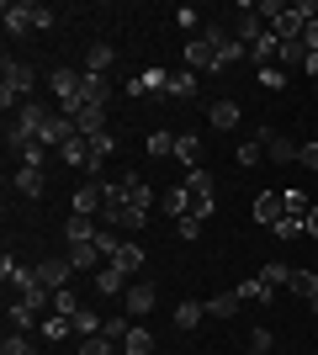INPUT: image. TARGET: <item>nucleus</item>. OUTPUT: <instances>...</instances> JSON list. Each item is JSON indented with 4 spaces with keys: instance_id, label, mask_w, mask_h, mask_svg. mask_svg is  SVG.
<instances>
[{
    "instance_id": "obj_54",
    "label": "nucleus",
    "mask_w": 318,
    "mask_h": 355,
    "mask_svg": "<svg viewBox=\"0 0 318 355\" xmlns=\"http://www.w3.org/2000/svg\"><path fill=\"white\" fill-rule=\"evenodd\" d=\"M175 234H181V239H197L202 234V218H181V223H175Z\"/></svg>"
},
{
    "instance_id": "obj_42",
    "label": "nucleus",
    "mask_w": 318,
    "mask_h": 355,
    "mask_svg": "<svg viewBox=\"0 0 318 355\" xmlns=\"http://www.w3.org/2000/svg\"><path fill=\"white\" fill-rule=\"evenodd\" d=\"M0 355H37V345H32L21 329H11V334H6V345H0Z\"/></svg>"
},
{
    "instance_id": "obj_57",
    "label": "nucleus",
    "mask_w": 318,
    "mask_h": 355,
    "mask_svg": "<svg viewBox=\"0 0 318 355\" xmlns=\"http://www.w3.org/2000/svg\"><path fill=\"white\" fill-rule=\"evenodd\" d=\"M313 186H318V175H313Z\"/></svg>"
},
{
    "instance_id": "obj_13",
    "label": "nucleus",
    "mask_w": 318,
    "mask_h": 355,
    "mask_svg": "<svg viewBox=\"0 0 318 355\" xmlns=\"http://www.w3.org/2000/svg\"><path fill=\"white\" fill-rule=\"evenodd\" d=\"M69 276H75V266H69V260H43V266H37V282H43L48 292H64V286H69Z\"/></svg>"
},
{
    "instance_id": "obj_36",
    "label": "nucleus",
    "mask_w": 318,
    "mask_h": 355,
    "mask_svg": "<svg viewBox=\"0 0 318 355\" xmlns=\"http://www.w3.org/2000/svg\"><path fill=\"white\" fill-rule=\"evenodd\" d=\"M96 254H101V250H96V239H91V244H69V254H64V260H69L75 270H91Z\"/></svg>"
},
{
    "instance_id": "obj_7",
    "label": "nucleus",
    "mask_w": 318,
    "mask_h": 355,
    "mask_svg": "<svg viewBox=\"0 0 318 355\" xmlns=\"http://www.w3.org/2000/svg\"><path fill=\"white\" fill-rule=\"evenodd\" d=\"M202 37H207V43L218 48V64H223V69H228V64H239V59H249V48H244L239 37H233V32H223V27H207Z\"/></svg>"
},
{
    "instance_id": "obj_21",
    "label": "nucleus",
    "mask_w": 318,
    "mask_h": 355,
    "mask_svg": "<svg viewBox=\"0 0 318 355\" xmlns=\"http://www.w3.org/2000/svg\"><path fill=\"white\" fill-rule=\"evenodd\" d=\"M59 159L69 164V170H91V138H69V144L59 148Z\"/></svg>"
},
{
    "instance_id": "obj_18",
    "label": "nucleus",
    "mask_w": 318,
    "mask_h": 355,
    "mask_svg": "<svg viewBox=\"0 0 318 355\" xmlns=\"http://www.w3.org/2000/svg\"><path fill=\"white\" fill-rule=\"evenodd\" d=\"M122 180H127V202H133L138 212H154V207H159V196H154L149 180H138V175H122Z\"/></svg>"
},
{
    "instance_id": "obj_33",
    "label": "nucleus",
    "mask_w": 318,
    "mask_h": 355,
    "mask_svg": "<svg viewBox=\"0 0 318 355\" xmlns=\"http://www.w3.org/2000/svg\"><path fill=\"white\" fill-rule=\"evenodd\" d=\"M69 324H75V340H91V334H101V324H106V318H101V313H91V308H80L75 318H69Z\"/></svg>"
},
{
    "instance_id": "obj_50",
    "label": "nucleus",
    "mask_w": 318,
    "mask_h": 355,
    "mask_svg": "<svg viewBox=\"0 0 318 355\" xmlns=\"http://www.w3.org/2000/svg\"><path fill=\"white\" fill-rule=\"evenodd\" d=\"M271 329H255V334H249V355H271Z\"/></svg>"
},
{
    "instance_id": "obj_1",
    "label": "nucleus",
    "mask_w": 318,
    "mask_h": 355,
    "mask_svg": "<svg viewBox=\"0 0 318 355\" xmlns=\"http://www.w3.org/2000/svg\"><path fill=\"white\" fill-rule=\"evenodd\" d=\"M101 223L106 228H143L149 223V212H138L133 202H127V180H101Z\"/></svg>"
},
{
    "instance_id": "obj_35",
    "label": "nucleus",
    "mask_w": 318,
    "mask_h": 355,
    "mask_svg": "<svg viewBox=\"0 0 318 355\" xmlns=\"http://www.w3.org/2000/svg\"><path fill=\"white\" fill-rule=\"evenodd\" d=\"M37 329H43V340H53V345L75 334V324H69V318H59V313H48V318H43V324H37Z\"/></svg>"
},
{
    "instance_id": "obj_14",
    "label": "nucleus",
    "mask_w": 318,
    "mask_h": 355,
    "mask_svg": "<svg viewBox=\"0 0 318 355\" xmlns=\"http://www.w3.org/2000/svg\"><path fill=\"white\" fill-rule=\"evenodd\" d=\"M175 159L186 164V175H191V170H207V164H202V138L197 133H181V138H175Z\"/></svg>"
},
{
    "instance_id": "obj_23",
    "label": "nucleus",
    "mask_w": 318,
    "mask_h": 355,
    "mask_svg": "<svg viewBox=\"0 0 318 355\" xmlns=\"http://www.w3.org/2000/svg\"><path fill=\"white\" fill-rule=\"evenodd\" d=\"M308 59H313V53H308V43H303V37H292V43H281V59H276V64H281V69H308Z\"/></svg>"
},
{
    "instance_id": "obj_17",
    "label": "nucleus",
    "mask_w": 318,
    "mask_h": 355,
    "mask_svg": "<svg viewBox=\"0 0 318 355\" xmlns=\"http://www.w3.org/2000/svg\"><path fill=\"white\" fill-rule=\"evenodd\" d=\"M112 266H117L122 276L133 282L138 270H143V244H138V239H127V244H122V250H117V260H112Z\"/></svg>"
},
{
    "instance_id": "obj_26",
    "label": "nucleus",
    "mask_w": 318,
    "mask_h": 355,
    "mask_svg": "<svg viewBox=\"0 0 318 355\" xmlns=\"http://www.w3.org/2000/svg\"><path fill=\"white\" fill-rule=\"evenodd\" d=\"M233 292H239V302H271V292H276V286L265 282V276H249V282H239Z\"/></svg>"
},
{
    "instance_id": "obj_4",
    "label": "nucleus",
    "mask_w": 318,
    "mask_h": 355,
    "mask_svg": "<svg viewBox=\"0 0 318 355\" xmlns=\"http://www.w3.org/2000/svg\"><path fill=\"white\" fill-rule=\"evenodd\" d=\"M6 32L11 37H27V32H48L53 27V11L48 6H37V0H6Z\"/></svg>"
},
{
    "instance_id": "obj_25",
    "label": "nucleus",
    "mask_w": 318,
    "mask_h": 355,
    "mask_svg": "<svg viewBox=\"0 0 318 355\" xmlns=\"http://www.w3.org/2000/svg\"><path fill=\"white\" fill-rule=\"evenodd\" d=\"M112 154H117V138H112V133H96L91 138V175L96 180H101V164L112 159Z\"/></svg>"
},
{
    "instance_id": "obj_47",
    "label": "nucleus",
    "mask_w": 318,
    "mask_h": 355,
    "mask_svg": "<svg viewBox=\"0 0 318 355\" xmlns=\"http://www.w3.org/2000/svg\"><path fill=\"white\" fill-rule=\"evenodd\" d=\"M260 85H265V90H287V69H281V64L260 69Z\"/></svg>"
},
{
    "instance_id": "obj_32",
    "label": "nucleus",
    "mask_w": 318,
    "mask_h": 355,
    "mask_svg": "<svg viewBox=\"0 0 318 355\" xmlns=\"http://www.w3.org/2000/svg\"><path fill=\"white\" fill-rule=\"evenodd\" d=\"M207 117H212V128H223V133H228V128H239V106H233V101H212Z\"/></svg>"
},
{
    "instance_id": "obj_15",
    "label": "nucleus",
    "mask_w": 318,
    "mask_h": 355,
    "mask_svg": "<svg viewBox=\"0 0 318 355\" xmlns=\"http://www.w3.org/2000/svg\"><path fill=\"white\" fill-rule=\"evenodd\" d=\"M127 286H133V282H127V276H122V270L112 266V260H106V266L96 270V292H101V297H122Z\"/></svg>"
},
{
    "instance_id": "obj_51",
    "label": "nucleus",
    "mask_w": 318,
    "mask_h": 355,
    "mask_svg": "<svg viewBox=\"0 0 318 355\" xmlns=\"http://www.w3.org/2000/svg\"><path fill=\"white\" fill-rule=\"evenodd\" d=\"M260 276H265L271 286H292V266H265Z\"/></svg>"
},
{
    "instance_id": "obj_34",
    "label": "nucleus",
    "mask_w": 318,
    "mask_h": 355,
    "mask_svg": "<svg viewBox=\"0 0 318 355\" xmlns=\"http://www.w3.org/2000/svg\"><path fill=\"white\" fill-rule=\"evenodd\" d=\"M207 318V302H175V329H197Z\"/></svg>"
},
{
    "instance_id": "obj_27",
    "label": "nucleus",
    "mask_w": 318,
    "mask_h": 355,
    "mask_svg": "<svg viewBox=\"0 0 318 355\" xmlns=\"http://www.w3.org/2000/svg\"><path fill=\"white\" fill-rule=\"evenodd\" d=\"M122 355H154V334L143 324L127 329V340H122Z\"/></svg>"
},
{
    "instance_id": "obj_16",
    "label": "nucleus",
    "mask_w": 318,
    "mask_h": 355,
    "mask_svg": "<svg viewBox=\"0 0 318 355\" xmlns=\"http://www.w3.org/2000/svg\"><path fill=\"white\" fill-rule=\"evenodd\" d=\"M96 234H101V228H96V218H80V212H69V223H64V244H91Z\"/></svg>"
},
{
    "instance_id": "obj_28",
    "label": "nucleus",
    "mask_w": 318,
    "mask_h": 355,
    "mask_svg": "<svg viewBox=\"0 0 318 355\" xmlns=\"http://www.w3.org/2000/svg\"><path fill=\"white\" fill-rule=\"evenodd\" d=\"M249 59H260V69H271V64L281 59V37H276V32H265V37L249 48Z\"/></svg>"
},
{
    "instance_id": "obj_8",
    "label": "nucleus",
    "mask_w": 318,
    "mask_h": 355,
    "mask_svg": "<svg viewBox=\"0 0 318 355\" xmlns=\"http://www.w3.org/2000/svg\"><path fill=\"white\" fill-rule=\"evenodd\" d=\"M112 101V80H106V74H80V96H75V112L80 106H106Z\"/></svg>"
},
{
    "instance_id": "obj_48",
    "label": "nucleus",
    "mask_w": 318,
    "mask_h": 355,
    "mask_svg": "<svg viewBox=\"0 0 318 355\" xmlns=\"http://www.w3.org/2000/svg\"><path fill=\"white\" fill-rule=\"evenodd\" d=\"M6 318H11V329H32V324H37V313H32L27 302H16V308L6 313Z\"/></svg>"
},
{
    "instance_id": "obj_49",
    "label": "nucleus",
    "mask_w": 318,
    "mask_h": 355,
    "mask_svg": "<svg viewBox=\"0 0 318 355\" xmlns=\"http://www.w3.org/2000/svg\"><path fill=\"white\" fill-rule=\"evenodd\" d=\"M255 11H260V21H265V27H271L276 16L287 11V0H255Z\"/></svg>"
},
{
    "instance_id": "obj_9",
    "label": "nucleus",
    "mask_w": 318,
    "mask_h": 355,
    "mask_svg": "<svg viewBox=\"0 0 318 355\" xmlns=\"http://www.w3.org/2000/svg\"><path fill=\"white\" fill-rule=\"evenodd\" d=\"M154 302H159V292H154L149 282H133L127 292H122V313L138 318V324H143V313H154Z\"/></svg>"
},
{
    "instance_id": "obj_19",
    "label": "nucleus",
    "mask_w": 318,
    "mask_h": 355,
    "mask_svg": "<svg viewBox=\"0 0 318 355\" xmlns=\"http://www.w3.org/2000/svg\"><path fill=\"white\" fill-rule=\"evenodd\" d=\"M165 85H170V74L165 69H143V74H133V96H165Z\"/></svg>"
},
{
    "instance_id": "obj_55",
    "label": "nucleus",
    "mask_w": 318,
    "mask_h": 355,
    "mask_svg": "<svg viewBox=\"0 0 318 355\" xmlns=\"http://www.w3.org/2000/svg\"><path fill=\"white\" fill-rule=\"evenodd\" d=\"M303 43H308V53H318V16L308 21V32H303Z\"/></svg>"
},
{
    "instance_id": "obj_46",
    "label": "nucleus",
    "mask_w": 318,
    "mask_h": 355,
    "mask_svg": "<svg viewBox=\"0 0 318 355\" xmlns=\"http://www.w3.org/2000/svg\"><path fill=\"white\" fill-rule=\"evenodd\" d=\"M186 180V191H191V196H212V175H207V170H191V175H181Z\"/></svg>"
},
{
    "instance_id": "obj_10",
    "label": "nucleus",
    "mask_w": 318,
    "mask_h": 355,
    "mask_svg": "<svg viewBox=\"0 0 318 355\" xmlns=\"http://www.w3.org/2000/svg\"><path fill=\"white\" fill-rule=\"evenodd\" d=\"M260 144H265V159L271 164H297V154H303V144L287 133H260Z\"/></svg>"
},
{
    "instance_id": "obj_39",
    "label": "nucleus",
    "mask_w": 318,
    "mask_h": 355,
    "mask_svg": "<svg viewBox=\"0 0 318 355\" xmlns=\"http://www.w3.org/2000/svg\"><path fill=\"white\" fill-rule=\"evenodd\" d=\"M122 244H127V239H122L117 228H106V223H101V234H96V250H101L106 260H117V250H122Z\"/></svg>"
},
{
    "instance_id": "obj_53",
    "label": "nucleus",
    "mask_w": 318,
    "mask_h": 355,
    "mask_svg": "<svg viewBox=\"0 0 318 355\" xmlns=\"http://www.w3.org/2000/svg\"><path fill=\"white\" fill-rule=\"evenodd\" d=\"M297 164H308V170H313V175H318V138H313V144H303V154H297Z\"/></svg>"
},
{
    "instance_id": "obj_2",
    "label": "nucleus",
    "mask_w": 318,
    "mask_h": 355,
    "mask_svg": "<svg viewBox=\"0 0 318 355\" xmlns=\"http://www.w3.org/2000/svg\"><path fill=\"white\" fill-rule=\"evenodd\" d=\"M48 117H53V106H43V101H21V106L11 112V122H6V144H11V148L37 144V138H43V128H48Z\"/></svg>"
},
{
    "instance_id": "obj_56",
    "label": "nucleus",
    "mask_w": 318,
    "mask_h": 355,
    "mask_svg": "<svg viewBox=\"0 0 318 355\" xmlns=\"http://www.w3.org/2000/svg\"><path fill=\"white\" fill-rule=\"evenodd\" d=\"M308 239H318V202L308 207Z\"/></svg>"
},
{
    "instance_id": "obj_38",
    "label": "nucleus",
    "mask_w": 318,
    "mask_h": 355,
    "mask_svg": "<svg viewBox=\"0 0 318 355\" xmlns=\"http://www.w3.org/2000/svg\"><path fill=\"white\" fill-rule=\"evenodd\" d=\"M149 159H170V154H175V133H165V128H159V133H149Z\"/></svg>"
},
{
    "instance_id": "obj_5",
    "label": "nucleus",
    "mask_w": 318,
    "mask_h": 355,
    "mask_svg": "<svg viewBox=\"0 0 318 355\" xmlns=\"http://www.w3.org/2000/svg\"><path fill=\"white\" fill-rule=\"evenodd\" d=\"M265 32H271V27H265V21H260V11H255V0H244V6H239V16H233V37H239L244 48H255L260 37H265Z\"/></svg>"
},
{
    "instance_id": "obj_20",
    "label": "nucleus",
    "mask_w": 318,
    "mask_h": 355,
    "mask_svg": "<svg viewBox=\"0 0 318 355\" xmlns=\"http://www.w3.org/2000/svg\"><path fill=\"white\" fill-rule=\"evenodd\" d=\"M75 128H80V138L106 133V106H80V112H75Z\"/></svg>"
},
{
    "instance_id": "obj_30",
    "label": "nucleus",
    "mask_w": 318,
    "mask_h": 355,
    "mask_svg": "<svg viewBox=\"0 0 318 355\" xmlns=\"http://www.w3.org/2000/svg\"><path fill=\"white\" fill-rule=\"evenodd\" d=\"M233 313H239V292H218V297H207V318H233Z\"/></svg>"
},
{
    "instance_id": "obj_29",
    "label": "nucleus",
    "mask_w": 318,
    "mask_h": 355,
    "mask_svg": "<svg viewBox=\"0 0 318 355\" xmlns=\"http://www.w3.org/2000/svg\"><path fill=\"white\" fill-rule=\"evenodd\" d=\"M75 212H80V218H96V212H101V180L75 191Z\"/></svg>"
},
{
    "instance_id": "obj_52",
    "label": "nucleus",
    "mask_w": 318,
    "mask_h": 355,
    "mask_svg": "<svg viewBox=\"0 0 318 355\" xmlns=\"http://www.w3.org/2000/svg\"><path fill=\"white\" fill-rule=\"evenodd\" d=\"M260 154H265V148H260V138H255V144H239V164H244V170H249V164H260Z\"/></svg>"
},
{
    "instance_id": "obj_41",
    "label": "nucleus",
    "mask_w": 318,
    "mask_h": 355,
    "mask_svg": "<svg viewBox=\"0 0 318 355\" xmlns=\"http://www.w3.org/2000/svg\"><path fill=\"white\" fill-rule=\"evenodd\" d=\"M281 202H287V212H292V218H308V207H313L303 186H287V191H281Z\"/></svg>"
},
{
    "instance_id": "obj_6",
    "label": "nucleus",
    "mask_w": 318,
    "mask_h": 355,
    "mask_svg": "<svg viewBox=\"0 0 318 355\" xmlns=\"http://www.w3.org/2000/svg\"><path fill=\"white\" fill-rule=\"evenodd\" d=\"M181 69L202 74V69H223V64H218V48H212L207 37H191V43L181 48Z\"/></svg>"
},
{
    "instance_id": "obj_40",
    "label": "nucleus",
    "mask_w": 318,
    "mask_h": 355,
    "mask_svg": "<svg viewBox=\"0 0 318 355\" xmlns=\"http://www.w3.org/2000/svg\"><path fill=\"white\" fill-rule=\"evenodd\" d=\"M75 355H122V345H112L106 334H91V340H80Z\"/></svg>"
},
{
    "instance_id": "obj_11",
    "label": "nucleus",
    "mask_w": 318,
    "mask_h": 355,
    "mask_svg": "<svg viewBox=\"0 0 318 355\" xmlns=\"http://www.w3.org/2000/svg\"><path fill=\"white\" fill-rule=\"evenodd\" d=\"M281 218H287V202H281V191H260V196H255V223H260V228H276Z\"/></svg>"
},
{
    "instance_id": "obj_24",
    "label": "nucleus",
    "mask_w": 318,
    "mask_h": 355,
    "mask_svg": "<svg viewBox=\"0 0 318 355\" xmlns=\"http://www.w3.org/2000/svg\"><path fill=\"white\" fill-rule=\"evenodd\" d=\"M287 292H297L308 308H318V270H292V286H287Z\"/></svg>"
},
{
    "instance_id": "obj_22",
    "label": "nucleus",
    "mask_w": 318,
    "mask_h": 355,
    "mask_svg": "<svg viewBox=\"0 0 318 355\" xmlns=\"http://www.w3.org/2000/svg\"><path fill=\"white\" fill-rule=\"evenodd\" d=\"M43 175H48V170H27V164H21V170L11 175V186L27 196V202H37V196H43Z\"/></svg>"
},
{
    "instance_id": "obj_12",
    "label": "nucleus",
    "mask_w": 318,
    "mask_h": 355,
    "mask_svg": "<svg viewBox=\"0 0 318 355\" xmlns=\"http://www.w3.org/2000/svg\"><path fill=\"white\" fill-rule=\"evenodd\" d=\"M191 202H197V196L186 191V180H181V186H165V196H159V207H165L175 223H181V218H191Z\"/></svg>"
},
{
    "instance_id": "obj_3",
    "label": "nucleus",
    "mask_w": 318,
    "mask_h": 355,
    "mask_svg": "<svg viewBox=\"0 0 318 355\" xmlns=\"http://www.w3.org/2000/svg\"><path fill=\"white\" fill-rule=\"evenodd\" d=\"M32 90H37V69L27 59H6V69H0V101H6V112L32 101Z\"/></svg>"
},
{
    "instance_id": "obj_31",
    "label": "nucleus",
    "mask_w": 318,
    "mask_h": 355,
    "mask_svg": "<svg viewBox=\"0 0 318 355\" xmlns=\"http://www.w3.org/2000/svg\"><path fill=\"white\" fill-rule=\"evenodd\" d=\"M165 96H170V101H186V96H197V74H191V69H181V74H170V85H165Z\"/></svg>"
},
{
    "instance_id": "obj_44",
    "label": "nucleus",
    "mask_w": 318,
    "mask_h": 355,
    "mask_svg": "<svg viewBox=\"0 0 318 355\" xmlns=\"http://www.w3.org/2000/svg\"><path fill=\"white\" fill-rule=\"evenodd\" d=\"M271 234H276V239H303V234H308V218H292V212H287V218L276 223Z\"/></svg>"
},
{
    "instance_id": "obj_37",
    "label": "nucleus",
    "mask_w": 318,
    "mask_h": 355,
    "mask_svg": "<svg viewBox=\"0 0 318 355\" xmlns=\"http://www.w3.org/2000/svg\"><path fill=\"white\" fill-rule=\"evenodd\" d=\"M16 159L27 164V170H48V144H21V148H16Z\"/></svg>"
},
{
    "instance_id": "obj_45",
    "label": "nucleus",
    "mask_w": 318,
    "mask_h": 355,
    "mask_svg": "<svg viewBox=\"0 0 318 355\" xmlns=\"http://www.w3.org/2000/svg\"><path fill=\"white\" fill-rule=\"evenodd\" d=\"M53 313H59V318H75V313H80V297L69 292V286H64V292H53Z\"/></svg>"
},
{
    "instance_id": "obj_43",
    "label": "nucleus",
    "mask_w": 318,
    "mask_h": 355,
    "mask_svg": "<svg viewBox=\"0 0 318 355\" xmlns=\"http://www.w3.org/2000/svg\"><path fill=\"white\" fill-rule=\"evenodd\" d=\"M112 64H117V53H112V43H96V48H91V64H85V69H91V74H106V69H112Z\"/></svg>"
}]
</instances>
